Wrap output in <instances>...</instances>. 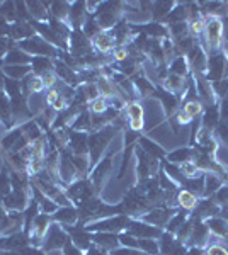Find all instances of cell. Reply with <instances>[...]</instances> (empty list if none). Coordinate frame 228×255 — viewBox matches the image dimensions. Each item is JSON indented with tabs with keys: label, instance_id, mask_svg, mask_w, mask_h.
I'll return each mask as SVG.
<instances>
[{
	"label": "cell",
	"instance_id": "cell-1",
	"mask_svg": "<svg viewBox=\"0 0 228 255\" xmlns=\"http://www.w3.org/2000/svg\"><path fill=\"white\" fill-rule=\"evenodd\" d=\"M114 136H116V128L111 125L99 131H94L92 134H89V158L92 165H97L99 160H101V155L113 143Z\"/></svg>",
	"mask_w": 228,
	"mask_h": 255
},
{
	"label": "cell",
	"instance_id": "cell-2",
	"mask_svg": "<svg viewBox=\"0 0 228 255\" xmlns=\"http://www.w3.org/2000/svg\"><path fill=\"white\" fill-rule=\"evenodd\" d=\"M17 48L22 49L24 53H27L29 56H46V58L51 60L60 58V49L51 46L38 34H34L32 38L26 41H20V43H17Z\"/></svg>",
	"mask_w": 228,
	"mask_h": 255
},
{
	"label": "cell",
	"instance_id": "cell-3",
	"mask_svg": "<svg viewBox=\"0 0 228 255\" xmlns=\"http://www.w3.org/2000/svg\"><path fill=\"white\" fill-rule=\"evenodd\" d=\"M130 218L128 215H114L109 218H102V220H95L90 221V223L85 225L87 232H106V233H119L123 230H128V225H130Z\"/></svg>",
	"mask_w": 228,
	"mask_h": 255
},
{
	"label": "cell",
	"instance_id": "cell-4",
	"mask_svg": "<svg viewBox=\"0 0 228 255\" xmlns=\"http://www.w3.org/2000/svg\"><path fill=\"white\" fill-rule=\"evenodd\" d=\"M70 242V235L67 233V230L61 225H58L53 221L49 230L44 235L43 245H41V250L43 252H49V250H63L65 245Z\"/></svg>",
	"mask_w": 228,
	"mask_h": 255
},
{
	"label": "cell",
	"instance_id": "cell-5",
	"mask_svg": "<svg viewBox=\"0 0 228 255\" xmlns=\"http://www.w3.org/2000/svg\"><path fill=\"white\" fill-rule=\"evenodd\" d=\"M206 79L210 82H220L228 79V56L223 51L208 56V70Z\"/></svg>",
	"mask_w": 228,
	"mask_h": 255
},
{
	"label": "cell",
	"instance_id": "cell-6",
	"mask_svg": "<svg viewBox=\"0 0 228 255\" xmlns=\"http://www.w3.org/2000/svg\"><path fill=\"white\" fill-rule=\"evenodd\" d=\"M94 187H92V182L90 180H85V179H78L75 180L73 184H70L65 189V194L68 196V199L72 201V204H84L85 201H89L90 197L94 194Z\"/></svg>",
	"mask_w": 228,
	"mask_h": 255
},
{
	"label": "cell",
	"instance_id": "cell-7",
	"mask_svg": "<svg viewBox=\"0 0 228 255\" xmlns=\"http://www.w3.org/2000/svg\"><path fill=\"white\" fill-rule=\"evenodd\" d=\"M92 41L82 32V29H73L68 39V55L72 56H84L92 53Z\"/></svg>",
	"mask_w": 228,
	"mask_h": 255
},
{
	"label": "cell",
	"instance_id": "cell-8",
	"mask_svg": "<svg viewBox=\"0 0 228 255\" xmlns=\"http://www.w3.org/2000/svg\"><path fill=\"white\" fill-rule=\"evenodd\" d=\"M31 203V187L29 189H20V191H12L9 196H5L2 199V204L7 211H20L29 206Z\"/></svg>",
	"mask_w": 228,
	"mask_h": 255
},
{
	"label": "cell",
	"instance_id": "cell-9",
	"mask_svg": "<svg viewBox=\"0 0 228 255\" xmlns=\"http://www.w3.org/2000/svg\"><path fill=\"white\" fill-rule=\"evenodd\" d=\"M111 172H113V155L102 158L94 168L92 177H90V182H92V187L95 192H101L102 184H104V180L109 177Z\"/></svg>",
	"mask_w": 228,
	"mask_h": 255
},
{
	"label": "cell",
	"instance_id": "cell-10",
	"mask_svg": "<svg viewBox=\"0 0 228 255\" xmlns=\"http://www.w3.org/2000/svg\"><path fill=\"white\" fill-rule=\"evenodd\" d=\"M128 233H131L136 238H153V240H159L164 232L160 228H157V226L143 223L142 220H131L130 225H128Z\"/></svg>",
	"mask_w": 228,
	"mask_h": 255
},
{
	"label": "cell",
	"instance_id": "cell-11",
	"mask_svg": "<svg viewBox=\"0 0 228 255\" xmlns=\"http://www.w3.org/2000/svg\"><path fill=\"white\" fill-rule=\"evenodd\" d=\"M10 109H12V121H14L15 126H20L26 121H29V119H32V114L27 106V99L24 96L10 99Z\"/></svg>",
	"mask_w": 228,
	"mask_h": 255
},
{
	"label": "cell",
	"instance_id": "cell-12",
	"mask_svg": "<svg viewBox=\"0 0 228 255\" xmlns=\"http://www.w3.org/2000/svg\"><path fill=\"white\" fill-rule=\"evenodd\" d=\"M172 218V211L171 209H165V208H152L148 209L147 213L142 216L143 223H148L152 226H157V228H164L167 226L169 220Z\"/></svg>",
	"mask_w": 228,
	"mask_h": 255
},
{
	"label": "cell",
	"instance_id": "cell-13",
	"mask_svg": "<svg viewBox=\"0 0 228 255\" xmlns=\"http://www.w3.org/2000/svg\"><path fill=\"white\" fill-rule=\"evenodd\" d=\"M68 150L73 155H85L89 153V134L78 133V131H68Z\"/></svg>",
	"mask_w": 228,
	"mask_h": 255
},
{
	"label": "cell",
	"instance_id": "cell-14",
	"mask_svg": "<svg viewBox=\"0 0 228 255\" xmlns=\"http://www.w3.org/2000/svg\"><path fill=\"white\" fill-rule=\"evenodd\" d=\"M36 34L34 27H32L31 22H26V20H17L15 24L10 26V34H9V39L14 41L15 44L20 43V41H26L29 38Z\"/></svg>",
	"mask_w": 228,
	"mask_h": 255
},
{
	"label": "cell",
	"instance_id": "cell-15",
	"mask_svg": "<svg viewBox=\"0 0 228 255\" xmlns=\"http://www.w3.org/2000/svg\"><path fill=\"white\" fill-rule=\"evenodd\" d=\"M92 48L97 53H102V55H109V53H113L114 48H116V39H114V36L111 34V31L99 32V34L92 39Z\"/></svg>",
	"mask_w": 228,
	"mask_h": 255
},
{
	"label": "cell",
	"instance_id": "cell-16",
	"mask_svg": "<svg viewBox=\"0 0 228 255\" xmlns=\"http://www.w3.org/2000/svg\"><path fill=\"white\" fill-rule=\"evenodd\" d=\"M162 89L169 94H174V96H184L186 90H188V82H186L184 77L174 75V73H169L167 79L162 82Z\"/></svg>",
	"mask_w": 228,
	"mask_h": 255
},
{
	"label": "cell",
	"instance_id": "cell-17",
	"mask_svg": "<svg viewBox=\"0 0 228 255\" xmlns=\"http://www.w3.org/2000/svg\"><path fill=\"white\" fill-rule=\"evenodd\" d=\"M92 244L95 247H99V249L107 250V252H111V250L118 249V247L121 245L119 244L118 233H106V232L92 233Z\"/></svg>",
	"mask_w": 228,
	"mask_h": 255
},
{
	"label": "cell",
	"instance_id": "cell-18",
	"mask_svg": "<svg viewBox=\"0 0 228 255\" xmlns=\"http://www.w3.org/2000/svg\"><path fill=\"white\" fill-rule=\"evenodd\" d=\"M51 218L55 223L67 228V226H73L78 221V211L73 206H63V208H58L56 213Z\"/></svg>",
	"mask_w": 228,
	"mask_h": 255
},
{
	"label": "cell",
	"instance_id": "cell-19",
	"mask_svg": "<svg viewBox=\"0 0 228 255\" xmlns=\"http://www.w3.org/2000/svg\"><path fill=\"white\" fill-rule=\"evenodd\" d=\"M153 97L159 99L160 106L164 108V111H165V114H167V116H172V114L177 111V106H179V97L174 96V94L165 92L164 89H162V90L155 89V92H153Z\"/></svg>",
	"mask_w": 228,
	"mask_h": 255
},
{
	"label": "cell",
	"instance_id": "cell-20",
	"mask_svg": "<svg viewBox=\"0 0 228 255\" xmlns=\"http://www.w3.org/2000/svg\"><path fill=\"white\" fill-rule=\"evenodd\" d=\"M32 56H29L27 53H24L22 49L17 48L15 44L14 48H10L7 51L5 58L2 61V67H10V65H31Z\"/></svg>",
	"mask_w": 228,
	"mask_h": 255
},
{
	"label": "cell",
	"instance_id": "cell-21",
	"mask_svg": "<svg viewBox=\"0 0 228 255\" xmlns=\"http://www.w3.org/2000/svg\"><path fill=\"white\" fill-rule=\"evenodd\" d=\"M29 14H31V20H38V22H49V2H26Z\"/></svg>",
	"mask_w": 228,
	"mask_h": 255
},
{
	"label": "cell",
	"instance_id": "cell-22",
	"mask_svg": "<svg viewBox=\"0 0 228 255\" xmlns=\"http://www.w3.org/2000/svg\"><path fill=\"white\" fill-rule=\"evenodd\" d=\"M131 80H133L135 87H136V90H138V96L142 99H148V97L153 96V92H155V85H153L152 82L143 75L142 70H140L136 75L131 77Z\"/></svg>",
	"mask_w": 228,
	"mask_h": 255
},
{
	"label": "cell",
	"instance_id": "cell-23",
	"mask_svg": "<svg viewBox=\"0 0 228 255\" xmlns=\"http://www.w3.org/2000/svg\"><path fill=\"white\" fill-rule=\"evenodd\" d=\"M31 70L34 75L43 77L48 72H55V60L46 58V56H32Z\"/></svg>",
	"mask_w": 228,
	"mask_h": 255
},
{
	"label": "cell",
	"instance_id": "cell-24",
	"mask_svg": "<svg viewBox=\"0 0 228 255\" xmlns=\"http://www.w3.org/2000/svg\"><path fill=\"white\" fill-rule=\"evenodd\" d=\"M2 73L10 80H19L22 82L27 75H31L32 70L31 65H10V67H0Z\"/></svg>",
	"mask_w": 228,
	"mask_h": 255
},
{
	"label": "cell",
	"instance_id": "cell-25",
	"mask_svg": "<svg viewBox=\"0 0 228 255\" xmlns=\"http://www.w3.org/2000/svg\"><path fill=\"white\" fill-rule=\"evenodd\" d=\"M176 5H177V2H153V3H150L152 19L164 20L174 10Z\"/></svg>",
	"mask_w": 228,
	"mask_h": 255
},
{
	"label": "cell",
	"instance_id": "cell-26",
	"mask_svg": "<svg viewBox=\"0 0 228 255\" xmlns=\"http://www.w3.org/2000/svg\"><path fill=\"white\" fill-rule=\"evenodd\" d=\"M27 106H29V111H31L32 118L39 116V114L48 108L46 96H44V92H41V94H31V96L27 97Z\"/></svg>",
	"mask_w": 228,
	"mask_h": 255
},
{
	"label": "cell",
	"instance_id": "cell-27",
	"mask_svg": "<svg viewBox=\"0 0 228 255\" xmlns=\"http://www.w3.org/2000/svg\"><path fill=\"white\" fill-rule=\"evenodd\" d=\"M70 129L78 131V133H89V131L92 129V114H90L89 111H85V109H84V111H82V113L75 118V121L72 123Z\"/></svg>",
	"mask_w": 228,
	"mask_h": 255
},
{
	"label": "cell",
	"instance_id": "cell-28",
	"mask_svg": "<svg viewBox=\"0 0 228 255\" xmlns=\"http://www.w3.org/2000/svg\"><path fill=\"white\" fill-rule=\"evenodd\" d=\"M140 145H142V150L145 151V153H148L153 158L159 160V158L165 157V150L157 141H153L152 138H148V136L140 138Z\"/></svg>",
	"mask_w": 228,
	"mask_h": 255
},
{
	"label": "cell",
	"instance_id": "cell-29",
	"mask_svg": "<svg viewBox=\"0 0 228 255\" xmlns=\"http://www.w3.org/2000/svg\"><path fill=\"white\" fill-rule=\"evenodd\" d=\"M194 155H196V150L188 148V146H181L171 151V153L167 155V160H169V163H184V162H189Z\"/></svg>",
	"mask_w": 228,
	"mask_h": 255
},
{
	"label": "cell",
	"instance_id": "cell-30",
	"mask_svg": "<svg viewBox=\"0 0 228 255\" xmlns=\"http://www.w3.org/2000/svg\"><path fill=\"white\" fill-rule=\"evenodd\" d=\"M20 129H22V134L29 139V143H34L36 139L43 138V129L38 126V123L34 121V119H29V121H26L24 125L19 126Z\"/></svg>",
	"mask_w": 228,
	"mask_h": 255
},
{
	"label": "cell",
	"instance_id": "cell-31",
	"mask_svg": "<svg viewBox=\"0 0 228 255\" xmlns=\"http://www.w3.org/2000/svg\"><path fill=\"white\" fill-rule=\"evenodd\" d=\"M49 14H51V19L61 20V22H68L70 3L68 2H49Z\"/></svg>",
	"mask_w": 228,
	"mask_h": 255
},
{
	"label": "cell",
	"instance_id": "cell-32",
	"mask_svg": "<svg viewBox=\"0 0 228 255\" xmlns=\"http://www.w3.org/2000/svg\"><path fill=\"white\" fill-rule=\"evenodd\" d=\"M169 29V36L174 43H179V41L189 38L191 32H189V24L188 22H177V24H171L167 27Z\"/></svg>",
	"mask_w": 228,
	"mask_h": 255
},
{
	"label": "cell",
	"instance_id": "cell-33",
	"mask_svg": "<svg viewBox=\"0 0 228 255\" xmlns=\"http://www.w3.org/2000/svg\"><path fill=\"white\" fill-rule=\"evenodd\" d=\"M143 31H145V34L152 39H160L162 41V39L169 38V29L160 22H148L147 26L143 27Z\"/></svg>",
	"mask_w": 228,
	"mask_h": 255
},
{
	"label": "cell",
	"instance_id": "cell-34",
	"mask_svg": "<svg viewBox=\"0 0 228 255\" xmlns=\"http://www.w3.org/2000/svg\"><path fill=\"white\" fill-rule=\"evenodd\" d=\"M22 136V129L17 126V128H12L9 133H5V136L0 138V146H2L3 151H7V153H10V150L14 148L15 141Z\"/></svg>",
	"mask_w": 228,
	"mask_h": 255
},
{
	"label": "cell",
	"instance_id": "cell-35",
	"mask_svg": "<svg viewBox=\"0 0 228 255\" xmlns=\"http://www.w3.org/2000/svg\"><path fill=\"white\" fill-rule=\"evenodd\" d=\"M70 158H72V163H73V167H75L78 177L89 174L90 167H92L90 158H89V153H85V155H73L72 153V157H70Z\"/></svg>",
	"mask_w": 228,
	"mask_h": 255
},
{
	"label": "cell",
	"instance_id": "cell-36",
	"mask_svg": "<svg viewBox=\"0 0 228 255\" xmlns=\"http://www.w3.org/2000/svg\"><path fill=\"white\" fill-rule=\"evenodd\" d=\"M206 226L211 233H215L217 237H227L228 235V221L223 218H210L206 221Z\"/></svg>",
	"mask_w": 228,
	"mask_h": 255
},
{
	"label": "cell",
	"instance_id": "cell-37",
	"mask_svg": "<svg viewBox=\"0 0 228 255\" xmlns=\"http://www.w3.org/2000/svg\"><path fill=\"white\" fill-rule=\"evenodd\" d=\"M77 90L82 94V96H84L85 102H89V104H90L92 101H95V99L102 97V96H101V92H99V87H97V84H95V82H87V84L78 85Z\"/></svg>",
	"mask_w": 228,
	"mask_h": 255
},
{
	"label": "cell",
	"instance_id": "cell-38",
	"mask_svg": "<svg viewBox=\"0 0 228 255\" xmlns=\"http://www.w3.org/2000/svg\"><path fill=\"white\" fill-rule=\"evenodd\" d=\"M169 70H171V73H174V75H179V77H184L189 73V61L186 56H176L172 61H171V67H169Z\"/></svg>",
	"mask_w": 228,
	"mask_h": 255
},
{
	"label": "cell",
	"instance_id": "cell-39",
	"mask_svg": "<svg viewBox=\"0 0 228 255\" xmlns=\"http://www.w3.org/2000/svg\"><path fill=\"white\" fill-rule=\"evenodd\" d=\"M12 192V179H10V167H2L0 170V199L9 196Z\"/></svg>",
	"mask_w": 228,
	"mask_h": 255
},
{
	"label": "cell",
	"instance_id": "cell-40",
	"mask_svg": "<svg viewBox=\"0 0 228 255\" xmlns=\"http://www.w3.org/2000/svg\"><path fill=\"white\" fill-rule=\"evenodd\" d=\"M0 15L10 24H15L19 20L17 10H15V2H2L0 3Z\"/></svg>",
	"mask_w": 228,
	"mask_h": 255
},
{
	"label": "cell",
	"instance_id": "cell-41",
	"mask_svg": "<svg viewBox=\"0 0 228 255\" xmlns=\"http://www.w3.org/2000/svg\"><path fill=\"white\" fill-rule=\"evenodd\" d=\"M208 235H210L208 226L198 221V223L193 226V233H191L189 240L194 242V244H205V242L208 240Z\"/></svg>",
	"mask_w": 228,
	"mask_h": 255
},
{
	"label": "cell",
	"instance_id": "cell-42",
	"mask_svg": "<svg viewBox=\"0 0 228 255\" xmlns=\"http://www.w3.org/2000/svg\"><path fill=\"white\" fill-rule=\"evenodd\" d=\"M218 119H220V109L217 108V106H210L208 111H206V114H205V118H203V128L211 131L215 126L218 125Z\"/></svg>",
	"mask_w": 228,
	"mask_h": 255
},
{
	"label": "cell",
	"instance_id": "cell-43",
	"mask_svg": "<svg viewBox=\"0 0 228 255\" xmlns=\"http://www.w3.org/2000/svg\"><path fill=\"white\" fill-rule=\"evenodd\" d=\"M222 187V179L218 175H215V172H210V174L205 175V194L211 196Z\"/></svg>",
	"mask_w": 228,
	"mask_h": 255
},
{
	"label": "cell",
	"instance_id": "cell-44",
	"mask_svg": "<svg viewBox=\"0 0 228 255\" xmlns=\"http://www.w3.org/2000/svg\"><path fill=\"white\" fill-rule=\"evenodd\" d=\"M140 250L145 255H160L159 242H155L153 238H140Z\"/></svg>",
	"mask_w": 228,
	"mask_h": 255
},
{
	"label": "cell",
	"instance_id": "cell-45",
	"mask_svg": "<svg viewBox=\"0 0 228 255\" xmlns=\"http://www.w3.org/2000/svg\"><path fill=\"white\" fill-rule=\"evenodd\" d=\"M177 203H179V206H182L184 209H193L198 204V201H196V196H194L193 192L182 189L179 194H177Z\"/></svg>",
	"mask_w": 228,
	"mask_h": 255
},
{
	"label": "cell",
	"instance_id": "cell-46",
	"mask_svg": "<svg viewBox=\"0 0 228 255\" xmlns=\"http://www.w3.org/2000/svg\"><path fill=\"white\" fill-rule=\"evenodd\" d=\"M101 31H102V29L99 27V24H97V20H95L94 15H92V17L87 19V20H85V24H84V27H82V32H84V34H85L90 41H92Z\"/></svg>",
	"mask_w": 228,
	"mask_h": 255
},
{
	"label": "cell",
	"instance_id": "cell-47",
	"mask_svg": "<svg viewBox=\"0 0 228 255\" xmlns=\"http://www.w3.org/2000/svg\"><path fill=\"white\" fill-rule=\"evenodd\" d=\"M182 184H184L186 191L193 192L194 196L196 194H201V192H205V177H200V179H189V180H182Z\"/></svg>",
	"mask_w": 228,
	"mask_h": 255
},
{
	"label": "cell",
	"instance_id": "cell-48",
	"mask_svg": "<svg viewBox=\"0 0 228 255\" xmlns=\"http://www.w3.org/2000/svg\"><path fill=\"white\" fill-rule=\"evenodd\" d=\"M3 90H5V94H7V97H9V99L22 96V87H20V82L19 80H10V79H7V77H5V87H3Z\"/></svg>",
	"mask_w": 228,
	"mask_h": 255
},
{
	"label": "cell",
	"instance_id": "cell-49",
	"mask_svg": "<svg viewBox=\"0 0 228 255\" xmlns=\"http://www.w3.org/2000/svg\"><path fill=\"white\" fill-rule=\"evenodd\" d=\"M181 168V174L184 177H188V179H196V175H200V168H198L196 162H193V160H189V162H184L179 165Z\"/></svg>",
	"mask_w": 228,
	"mask_h": 255
},
{
	"label": "cell",
	"instance_id": "cell-50",
	"mask_svg": "<svg viewBox=\"0 0 228 255\" xmlns=\"http://www.w3.org/2000/svg\"><path fill=\"white\" fill-rule=\"evenodd\" d=\"M184 113L188 114V116L191 119H194V118H198L200 114L203 113V104H201V101H188L184 104Z\"/></svg>",
	"mask_w": 228,
	"mask_h": 255
},
{
	"label": "cell",
	"instance_id": "cell-51",
	"mask_svg": "<svg viewBox=\"0 0 228 255\" xmlns=\"http://www.w3.org/2000/svg\"><path fill=\"white\" fill-rule=\"evenodd\" d=\"M119 244H121L123 247H128V249H136L140 250V238L133 237L131 233H119Z\"/></svg>",
	"mask_w": 228,
	"mask_h": 255
},
{
	"label": "cell",
	"instance_id": "cell-52",
	"mask_svg": "<svg viewBox=\"0 0 228 255\" xmlns=\"http://www.w3.org/2000/svg\"><path fill=\"white\" fill-rule=\"evenodd\" d=\"M107 109L109 108H107V102H106L104 97L95 99V101H92L89 104V113L90 114H104Z\"/></svg>",
	"mask_w": 228,
	"mask_h": 255
},
{
	"label": "cell",
	"instance_id": "cell-53",
	"mask_svg": "<svg viewBox=\"0 0 228 255\" xmlns=\"http://www.w3.org/2000/svg\"><path fill=\"white\" fill-rule=\"evenodd\" d=\"M186 223V215H176V216H172L171 220H169V223H167V232L169 233H176L177 230L181 228L182 225Z\"/></svg>",
	"mask_w": 228,
	"mask_h": 255
},
{
	"label": "cell",
	"instance_id": "cell-54",
	"mask_svg": "<svg viewBox=\"0 0 228 255\" xmlns=\"http://www.w3.org/2000/svg\"><path fill=\"white\" fill-rule=\"evenodd\" d=\"M15 10H17L19 20H26V22H31V14H29V9H27V3L26 2H15Z\"/></svg>",
	"mask_w": 228,
	"mask_h": 255
},
{
	"label": "cell",
	"instance_id": "cell-55",
	"mask_svg": "<svg viewBox=\"0 0 228 255\" xmlns=\"http://www.w3.org/2000/svg\"><path fill=\"white\" fill-rule=\"evenodd\" d=\"M191 233H193V223H191V221H188V223H184L179 230H177V237H179V240H181V242L189 240Z\"/></svg>",
	"mask_w": 228,
	"mask_h": 255
},
{
	"label": "cell",
	"instance_id": "cell-56",
	"mask_svg": "<svg viewBox=\"0 0 228 255\" xmlns=\"http://www.w3.org/2000/svg\"><path fill=\"white\" fill-rule=\"evenodd\" d=\"M14 46H15L14 41H10L9 38H0V61H3L7 51H9L10 48H14Z\"/></svg>",
	"mask_w": 228,
	"mask_h": 255
},
{
	"label": "cell",
	"instance_id": "cell-57",
	"mask_svg": "<svg viewBox=\"0 0 228 255\" xmlns=\"http://www.w3.org/2000/svg\"><path fill=\"white\" fill-rule=\"evenodd\" d=\"M109 255H143L142 250H136V249H128V247L119 245L118 249L111 250Z\"/></svg>",
	"mask_w": 228,
	"mask_h": 255
},
{
	"label": "cell",
	"instance_id": "cell-58",
	"mask_svg": "<svg viewBox=\"0 0 228 255\" xmlns=\"http://www.w3.org/2000/svg\"><path fill=\"white\" fill-rule=\"evenodd\" d=\"M215 203L217 204H228V186L225 187H220L217 191V194H215Z\"/></svg>",
	"mask_w": 228,
	"mask_h": 255
},
{
	"label": "cell",
	"instance_id": "cell-59",
	"mask_svg": "<svg viewBox=\"0 0 228 255\" xmlns=\"http://www.w3.org/2000/svg\"><path fill=\"white\" fill-rule=\"evenodd\" d=\"M10 34V24L0 15V38H9Z\"/></svg>",
	"mask_w": 228,
	"mask_h": 255
},
{
	"label": "cell",
	"instance_id": "cell-60",
	"mask_svg": "<svg viewBox=\"0 0 228 255\" xmlns=\"http://www.w3.org/2000/svg\"><path fill=\"white\" fill-rule=\"evenodd\" d=\"M63 255H84V252H82V250H78L77 247L72 244V242H68V244L65 245V249H63Z\"/></svg>",
	"mask_w": 228,
	"mask_h": 255
},
{
	"label": "cell",
	"instance_id": "cell-61",
	"mask_svg": "<svg viewBox=\"0 0 228 255\" xmlns=\"http://www.w3.org/2000/svg\"><path fill=\"white\" fill-rule=\"evenodd\" d=\"M208 255H228V250L222 245H213L208 249Z\"/></svg>",
	"mask_w": 228,
	"mask_h": 255
},
{
	"label": "cell",
	"instance_id": "cell-62",
	"mask_svg": "<svg viewBox=\"0 0 228 255\" xmlns=\"http://www.w3.org/2000/svg\"><path fill=\"white\" fill-rule=\"evenodd\" d=\"M220 118L228 119V96L222 99V106H220Z\"/></svg>",
	"mask_w": 228,
	"mask_h": 255
},
{
	"label": "cell",
	"instance_id": "cell-63",
	"mask_svg": "<svg viewBox=\"0 0 228 255\" xmlns=\"http://www.w3.org/2000/svg\"><path fill=\"white\" fill-rule=\"evenodd\" d=\"M186 255H205V252H203V249H200V247H193V249H189L186 252Z\"/></svg>",
	"mask_w": 228,
	"mask_h": 255
},
{
	"label": "cell",
	"instance_id": "cell-64",
	"mask_svg": "<svg viewBox=\"0 0 228 255\" xmlns=\"http://www.w3.org/2000/svg\"><path fill=\"white\" fill-rule=\"evenodd\" d=\"M46 255H63V250H49Z\"/></svg>",
	"mask_w": 228,
	"mask_h": 255
}]
</instances>
